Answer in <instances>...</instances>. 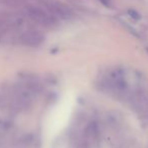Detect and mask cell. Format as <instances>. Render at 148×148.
<instances>
[{
    "label": "cell",
    "instance_id": "cell-5",
    "mask_svg": "<svg viewBox=\"0 0 148 148\" xmlns=\"http://www.w3.org/2000/svg\"><path fill=\"white\" fill-rule=\"evenodd\" d=\"M48 10L56 17L61 19H69L72 17V11L68 7L60 4V3L52 2L48 5Z\"/></svg>",
    "mask_w": 148,
    "mask_h": 148
},
{
    "label": "cell",
    "instance_id": "cell-2",
    "mask_svg": "<svg viewBox=\"0 0 148 148\" xmlns=\"http://www.w3.org/2000/svg\"><path fill=\"white\" fill-rule=\"evenodd\" d=\"M27 14L33 21L46 27H53L57 25L58 19L49 10L37 6H29L27 8Z\"/></svg>",
    "mask_w": 148,
    "mask_h": 148
},
{
    "label": "cell",
    "instance_id": "cell-3",
    "mask_svg": "<svg viewBox=\"0 0 148 148\" xmlns=\"http://www.w3.org/2000/svg\"><path fill=\"white\" fill-rule=\"evenodd\" d=\"M44 41H45V37L43 36V34L35 29L25 31L19 36V42L27 47H39L44 43Z\"/></svg>",
    "mask_w": 148,
    "mask_h": 148
},
{
    "label": "cell",
    "instance_id": "cell-4",
    "mask_svg": "<svg viewBox=\"0 0 148 148\" xmlns=\"http://www.w3.org/2000/svg\"><path fill=\"white\" fill-rule=\"evenodd\" d=\"M0 148H40L39 142L33 135H25L8 145L0 144Z\"/></svg>",
    "mask_w": 148,
    "mask_h": 148
},
{
    "label": "cell",
    "instance_id": "cell-1",
    "mask_svg": "<svg viewBox=\"0 0 148 148\" xmlns=\"http://www.w3.org/2000/svg\"><path fill=\"white\" fill-rule=\"evenodd\" d=\"M131 109L142 119H148V92L142 88L131 90L127 97Z\"/></svg>",
    "mask_w": 148,
    "mask_h": 148
},
{
    "label": "cell",
    "instance_id": "cell-6",
    "mask_svg": "<svg viewBox=\"0 0 148 148\" xmlns=\"http://www.w3.org/2000/svg\"><path fill=\"white\" fill-rule=\"evenodd\" d=\"M128 13L130 14V16L131 17H133L134 19H136V21H138V19H140V14L137 12V11H135V10H129L128 11Z\"/></svg>",
    "mask_w": 148,
    "mask_h": 148
},
{
    "label": "cell",
    "instance_id": "cell-7",
    "mask_svg": "<svg viewBox=\"0 0 148 148\" xmlns=\"http://www.w3.org/2000/svg\"><path fill=\"white\" fill-rule=\"evenodd\" d=\"M99 2L107 7H111V1L110 0H99Z\"/></svg>",
    "mask_w": 148,
    "mask_h": 148
}]
</instances>
